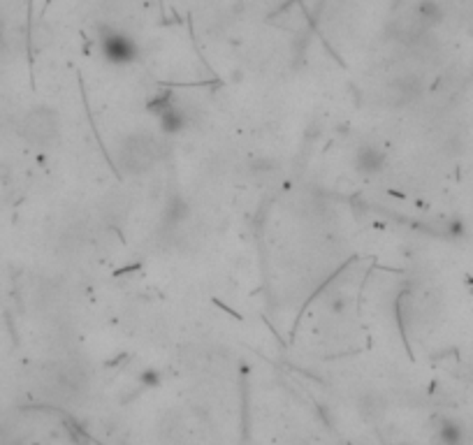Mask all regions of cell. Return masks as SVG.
<instances>
[{
	"label": "cell",
	"instance_id": "2",
	"mask_svg": "<svg viewBox=\"0 0 473 445\" xmlns=\"http://www.w3.org/2000/svg\"><path fill=\"white\" fill-rule=\"evenodd\" d=\"M61 132V121L58 114L49 107H35L26 114L24 123H21V135H24L31 144L47 146L58 137Z\"/></svg>",
	"mask_w": 473,
	"mask_h": 445
},
{
	"label": "cell",
	"instance_id": "1",
	"mask_svg": "<svg viewBox=\"0 0 473 445\" xmlns=\"http://www.w3.org/2000/svg\"><path fill=\"white\" fill-rule=\"evenodd\" d=\"M146 109L156 116L158 128L162 135H181L188 125V111L181 107V102L172 93H158L146 102Z\"/></svg>",
	"mask_w": 473,
	"mask_h": 445
},
{
	"label": "cell",
	"instance_id": "6",
	"mask_svg": "<svg viewBox=\"0 0 473 445\" xmlns=\"http://www.w3.org/2000/svg\"><path fill=\"white\" fill-rule=\"evenodd\" d=\"M165 220L169 222V225H176V222H181L183 218L188 216V204H186V199H183L181 195H174V197H169L167 199V204H165Z\"/></svg>",
	"mask_w": 473,
	"mask_h": 445
},
{
	"label": "cell",
	"instance_id": "4",
	"mask_svg": "<svg viewBox=\"0 0 473 445\" xmlns=\"http://www.w3.org/2000/svg\"><path fill=\"white\" fill-rule=\"evenodd\" d=\"M158 144L151 137H130L121 148V165L128 172H144L158 160Z\"/></svg>",
	"mask_w": 473,
	"mask_h": 445
},
{
	"label": "cell",
	"instance_id": "5",
	"mask_svg": "<svg viewBox=\"0 0 473 445\" xmlns=\"http://www.w3.org/2000/svg\"><path fill=\"white\" fill-rule=\"evenodd\" d=\"M386 165H388V153L383 151V146L365 144V146H360L358 155H355V167H358V172L367 174V176L383 172Z\"/></svg>",
	"mask_w": 473,
	"mask_h": 445
},
{
	"label": "cell",
	"instance_id": "7",
	"mask_svg": "<svg viewBox=\"0 0 473 445\" xmlns=\"http://www.w3.org/2000/svg\"><path fill=\"white\" fill-rule=\"evenodd\" d=\"M439 441L443 445H462V429L453 420H443L439 427Z\"/></svg>",
	"mask_w": 473,
	"mask_h": 445
},
{
	"label": "cell",
	"instance_id": "3",
	"mask_svg": "<svg viewBox=\"0 0 473 445\" xmlns=\"http://www.w3.org/2000/svg\"><path fill=\"white\" fill-rule=\"evenodd\" d=\"M100 51L105 61L112 65H128L139 54L137 42L128 33L118 31V28H107V31L100 33Z\"/></svg>",
	"mask_w": 473,
	"mask_h": 445
}]
</instances>
